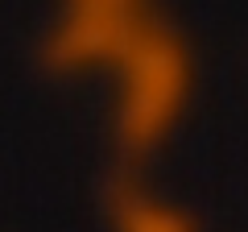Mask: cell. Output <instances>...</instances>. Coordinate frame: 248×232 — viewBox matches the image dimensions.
I'll return each mask as SVG.
<instances>
[{"label":"cell","mask_w":248,"mask_h":232,"mask_svg":"<svg viewBox=\"0 0 248 232\" xmlns=\"http://www.w3.org/2000/svg\"><path fill=\"white\" fill-rule=\"evenodd\" d=\"M195 96L190 66L170 42H145L128 50L120 75L112 83V133L124 153L157 149L174 125L186 116Z\"/></svg>","instance_id":"obj_1"},{"label":"cell","mask_w":248,"mask_h":232,"mask_svg":"<svg viewBox=\"0 0 248 232\" xmlns=\"http://www.w3.org/2000/svg\"><path fill=\"white\" fill-rule=\"evenodd\" d=\"M120 215H124V224L133 232H178V224H182V215H178L166 199L145 195V191H137V187L128 191V199L120 203Z\"/></svg>","instance_id":"obj_2"}]
</instances>
